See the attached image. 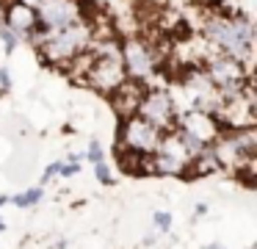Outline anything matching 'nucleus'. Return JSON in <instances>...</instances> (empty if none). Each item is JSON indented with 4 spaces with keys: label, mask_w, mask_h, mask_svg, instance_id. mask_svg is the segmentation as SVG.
Here are the masks:
<instances>
[{
    "label": "nucleus",
    "mask_w": 257,
    "mask_h": 249,
    "mask_svg": "<svg viewBox=\"0 0 257 249\" xmlns=\"http://www.w3.org/2000/svg\"><path fill=\"white\" fill-rule=\"evenodd\" d=\"M205 42L213 50L243 61L246 72L251 75V44H254V22L238 14H213L205 20Z\"/></svg>",
    "instance_id": "obj_1"
},
{
    "label": "nucleus",
    "mask_w": 257,
    "mask_h": 249,
    "mask_svg": "<svg viewBox=\"0 0 257 249\" xmlns=\"http://www.w3.org/2000/svg\"><path fill=\"white\" fill-rule=\"evenodd\" d=\"M91 39H94V25L89 20H75L69 22L67 28H58V31H50L39 44L42 61L50 66H58V69H67V64L80 55L83 50L91 47Z\"/></svg>",
    "instance_id": "obj_2"
},
{
    "label": "nucleus",
    "mask_w": 257,
    "mask_h": 249,
    "mask_svg": "<svg viewBox=\"0 0 257 249\" xmlns=\"http://www.w3.org/2000/svg\"><path fill=\"white\" fill-rule=\"evenodd\" d=\"M119 58H122L124 75L136 83H144V86L163 66V55L155 50V44L141 39V36L119 39Z\"/></svg>",
    "instance_id": "obj_3"
},
{
    "label": "nucleus",
    "mask_w": 257,
    "mask_h": 249,
    "mask_svg": "<svg viewBox=\"0 0 257 249\" xmlns=\"http://www.w3.org/2000/svg\"><path fill=\"white\" fill-rule=\"evenodd\" d=\"M34 11H36V25L31 28V33H28V39H31V44H34V47L50 31L67 28L69 22L80 20L78 0H39V3L34 6Z\"/></svg>",
    "instance_id": "obj_4"
},
{
    "label": "nucleus",
    "mask_w": 257,
    "mask_h": 249,
    "mask_svg": "<svg viewBox=\"0 0 257 249\" xmlns=\"http://www.w3.org/2000/svg\"><path fill=\"white\" fill-rule=\"evenodd\" d=\"M136 114L144 116L150 125H155L161 133H169L177 127V103H174V94L166 92V89H144L139 100V108Z\"/></svg>",
    "instance_id": "obj_5"
},
{
    "label": "nucleus",
    "mask_w": 257,
    "mask_h": 249,
    "mask_svg": "<svg viewBox=\"0 0 257 249\" xmlns=\"http://www.w3.org/2000/svg\"><path fill=\"white\" fill-rule=\"evenodd\" d=\"M161 136L163 133L139 114L127 116V119H119V147L152 155L158 149V144H161Z\"/></svg>",
    "instance_id": "obj_6"
},
{
    "label": "nucleus",
    "mask_w": 257,
    "mask_h": 249,
    "mask_svg": "<svg viewBox=\"0 0 257 249\" xmlns=\"http://www.w3.org/2000/svg\"><path fill=\"white\" fill-rule=\"evenodd\" d=\"M177 130L196 138L199 144H210L221 133L216 116L207 114V111H196V108H185L183 114H177Z\"/></svg>",
    "instance_id": "obj_7"
},
{
    "label": "nucleus",
    "mask_w": 257,
    "mask_h": 249,
    "mask_svg": "<svg viewBox=\"0 0 257 249\" xmlns=\"http://www.w3.org/2000/svg\"><path fill=\"white\" fill-rule=\"evenodd\" d=\"M0 20H3V25H6V28H12L14 33L28 36L31 28L36 25V11H34V6L23 3V0H9V3H3Z\"/></svg>",
    "instance_id": "obj_8"
},
{
    "label": "nucleus",
    "mask_w": 257,
    "mask_h": 249,
    "mask_svg": "<svg viewBox=\"0 0 257 249\" xmlns=\"http://www.w3.org/2000/svg\"><path fill=\"white\" fill-rule=\"evenodd\" d=\"M144 83H136V80H124L119 89H113L111 94H108V100H111V105H113V111H116V116L119 119H127V116H133L136 114V108H139V100H141V94H144Z\"/></svg>",
    "instance_id": "obj_9"
},
{
    "label": "nucleus",
    "mask_w": 257,
    "mask_h": 249,
    "mask_svg": "<svg viewBox=\"0 0 257 249\" xmlns=\"http://www.w3.org/2000/svg\"><path fill=\"white\" fill-rule=\"evenodd\" d=\"M116 163H119V169H122V172H127V175H136V177L155 175V172H152V155L136 152V149L119 147V144H116Z\"/></svg>",
    "instance_id": "obj_10"
},
{
    "label": "nucleus",
    "mask_w": 257,
    "mask_h": 249,
    "mask_svg": "<svg viewBox=\"0 0 257 249\" xmlns=\"http://www.w3.org/2000/svg\"><path fill=\"white\" fill-rule=\"evenodd\" d=\"M42 197H45V186H34V188H28V191H23V194L9 197V202H12L14 208H34V205L42 202Z\"/></svg>",
    "instance_id": "obj_11"
},
{
    "label": "nucleus",
    "mask_w": 257,
    "mask_h": 249,
    "mask_svg": "<svg viewBox=\"0 0 257 249\" xmlns=\"http://www.w3.org/2000/svg\"><path fill=\"white\" fill-rule=\"evenodd\" d=\"M20 39H23L20 33H14L12 28H6V25H0V42H3V53H6V55H14Z\"/></svg>",
    "instance_id": "obj_12"
},
{
    "label": "nucleus",
    "mask_w": 257,
    "mask_h": 249,
    "mask_svg": "<svg viewBox=\"0 0 257 249\" xmlns=\"http://www.w3.org/2000/svg\"><path fill=\"white\" fill-rule=\"evenodd\" d=\"M86 160H91V163H100V160H105V149H102L100 138H91L89 141V149L83 152Z\"/></svg>",
    "instance_id": "obj_13"
},
{
    "label": "nucleus",
    "mask_w": 257,
    "mask_h": 249,
    "mask_svg": "<svg viewBox=\"0 0 257 249\" xmlns=\"http://www.w3.org/2000/svg\"><path fill=\"white\" fill-rule=\"evenodd\" d=\"M94 177L102 183V186H113V183H116V177H113V172L108 169V163H105V160L94 163Z\"/></svg>",
    "instance_id": "obj_14"
},
{
    "label": "nucleus",
    "mask_w": 257,
    "mask_h": 249,
    "mask_svg": "<svg viewBox=\"0 0 257 249\" xmlns=\"http://www.w3.org/2000/svg\"><path fill=\"white\" fill-rule=\"evenodd\" d=\"M152 224H155L158 232H169L172 230V213H169V210H158V213L152 216Z\"/></svg>",
    "instance_id": "obj_15"
},
{
    "label": "nucleus",
    "mask_w": 257,
    "mask_h": 249,
    "mask_svg": "<svg viewBox=\"0 0 257 249\" xmlns=\"http://www.w3.org/2000/svg\"><path fill=\"white\" fill-rule=\"evenodd\" d=\"M78 172H80L78 160H61V169H58V175H61V177H75Z\"/></svg>",
    "instance_id": "obj_16"
},
{
    "label": "nucleus",
    "mask_w": 257,
    "mask_h": 249,
    "mask_svg": "<svg viewBox=\"0 0 257 249\" xmlns=\"http://www.w3.org/2000/svg\"><path fill=\"white\" fill-rule=\"evenodd\" d=\"M12 86H14L12 72H9L6 66H0V94H9V92H12Z\"/></svg>",
    "instance_id": "obj_17"
},
{
    "label": "nucleus",
    "mask_w": 257,
    "mask_h": 249,
    "mask_svg": "<svg viewBox=\"0 0 257 249\" xmlns=\"http://www.w3.org/2000/svg\"><path fill=\"white\" fill-rule=\"evenodd\" d=\"M58 169H61V160H53V163H50V166H47V169H45V172H42V183H39V186H47V183H50V180H53V177H56V175H58Z\"/></svg>",
    "instance_id": "obj_18"
},
{
    "label": "nucleus",
    "mask_w": 257,
    "mask_h": 249,
    "mask_svg": "<svg viewBox=\"0 0 257 249\" xmlns=\"http://www.w3.org/2000/svg\"><path fill=\"white\" fill-rule=\"evenodd\" d=\"M155 241H158V232H155V230H150V232L144 235V246H152Z\"/></svg>",
    "instance_id": "obj_19"
},
{
    "label": "nucleus",
    "mask_w": 257,
    "mask_h": 249,
    "mask_svg": "<svg viewBox=\"0 0 257 249\" xmlns=\"http://www.w3.org/2000/svg\"><path fill=\"white\" fill-rule=\"evenodd\" d=\"M194 210H196V216H205V213H207V205H205V202H199Z\"/></svg>",
    "instance_id": "obj_20"
},
{
    "label": "nucleus",
    "mask_w": 257,
    "mask_h": 249,
    "mask_svg": "<svg viewBox=\"0 0 257 249\" xmlns=\"http://www.w3.org/2000/svg\"><path fill=\"white\" fill-rule=\"evenodd\" d=\"M202 249H224V246H221V243H218V241H213V243H205V246H202Z\"/></svg>",
    "instance_id": "obj_21"
},
{
    "label": "nucleus",
    "mask_w": 257,
    "mask_h": 249,
    "mask_svg": "<svg viewBox=\"0 0 257 249\" xmlns=\"http://www.w3.org/2000/svg\"><path fill=\"white\" fill-rule=\"evenodd\" d=\"M53 249H67V238H61V241H58V243H56V246H53Z\"/></svg>",
    "instance_id": "obj_22"
},
{
    "label": "nucleus",
    "mask_w": 257,
    "mask_h": 249,
    "mask_svg": "<svg viewBox=\"0 0 257 249\" xmlns=\"http://www.w3.org/2000/svg\"><path fill=\"white\" fill-rule=\"evenodd\" d=\"M3 205H9V197H6V194H0V208H3Z\"/></svg>",
    "instance_id": "obj_23"
},
{
    "label": "nucleus",
    "mask_w": 257,
    "mask_h": 249,
    "mask_svg": "<svg viewBox=\"0 0 257 249\" xmlns=\"http://www.w3.org/2000/svg\"><path fill=\"white\" fill-rule=\"evenodd\" d=\"M23 3H28V6H36V3H39V0H23Z\"/></svg>",
    "instance_id": "obj_24"
},
{
    "label": "nucleus",
    "mask_w": 257,
    "mask_h": 249,
    "mask_svg": "<svg viewBox=\"0 0 257 249\" xmlns=\"http://www.w3.org/2000/svg\"><path fill=\"white\" fill-rule=\"evenodd\" d=\"M3 230H6V224H3V219H0V232H3Z\"/></svg>",
    "instance_id": "obj_25"
},
{
    "label": "nucleus",
    "mask_w": 257,
    "mask_h": 249,
    "mask_svg": "<svg viewBox=\"0 0 257 249\" xmlns=\"http://www.w3.org/2000/svg\"><path fill=\"white\" fill-rule=\"evenodd\" d=\"M0 3H9V0H0Z\"/></svg>",
    "instance_id": "obj_26"
}]
</instances>
